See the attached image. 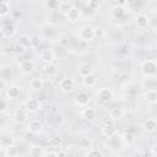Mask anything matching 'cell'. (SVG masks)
Wrapping results in <instances>:
<instances>
[{"instance_id":"cell-1","label":"cell","mask_w":157,"mask_h":157,"mask_svg":"<svg viewBox=\"0 0 157 157\" xmlns=\"http://www.w3.org/2000/svg\"><path fill=\"white\" fill-rule=\"evenodd\" d=\"M97 37L96 34V28L91 25H83L80 27L78 29V38L82 40V42H92L94 38Z\"/></svg>"},{"instance_id":"cell-2","label":"cell","mask_w":157,"mask_h":157,"mask_svg":"<svg viewBox=\"0 0 157 157\" xmlns=\"http://www.w3.org/2000/svg\"><path fill=\"white\" fill-rule=\"evenodd\" d=\"M140 70L145 76L151 77L157 72V63L155 60H152V59L144 60L141 63V65H140Z\"/></svg>"},{"instance_id":"cell-3","label":"cell","mask_w":157,"mask_h":157,"mask_svg":"<svg viewBox=\"0 0 157 157\" xmlns=\"http://www.w3.org/2000/svg\"><path fill=\"white\" fill-rule=\"evenodd\" d=\"M23 107H25V109H26L29 114H33V113H37L38 110H40V108H42V102H40L38 98L29 97V98H27V99L23 102Z\"/></svg>"},{"instance_id":"cell-4","label":"cell","mask_w":157,"mask_h":157,"mask_svg":"<svg viewBox=\"0 0 157 157\" xmlns=\"http://www.w3.org/2000/svg\"><path fill=\"white\" fill-rule=\"evenodd\" d=\"M74 88H75V81L71 77H65L59 82V90L65 94L71 93Z\"/></svg>"},{"instance_id":"cell-5","label":"cell","mask_w":157,"mask_h":157,"mask_svg":"<svg viewBox=\"0 0 157 157\" xmlns=\"http://www.w3.org/2000/svg\"><path fill=\"white\" fill-rule=\"evenodd\" d=\"M26 129L29 134H33V135H39L43 132V124L42 121L37 120V119H33V120H29L27 121V125H26Z\"/></svg>"},{"instance_id":"cell-6","label":"cell","mask_w":157,"mask_h":157,"mask_svg":"<svg viewBox=\"0 0 157 157\" xmlns=\"http://www.w3.org/2000/svg\"><path fill=\"white\" fill-rule=\"evenodd\" d=\"M5 96L7 101H15L21 96V88L16 85H9L5 88Z\"/></svg>"},{"instance_id":"cell-7","label":"cell","mask_w":157,"mask_h":157,"mask_svg":"<svg viewBox=\"0 0 157 157\" xmlns=\"http://www.w3.org/2000/svg\"><path fill=\"white\" fill-rule=\"evenodd\" d=\"M0 31H1L2 38H12V37L17 33V27H16L13 23H11V22H9V23H2Z\"/></svg>"},{"instance_id":"cell-8","label":"cell","mask_w":157,"mask_h":157,"mask_svg":"<svg viewBox=\"0 0 157 157\" xmlns=\"http://www.w3.org/2000/svg\"><path fill=\"white\" fill-rule=\"evenodd\" d=\"M34 67H36V64L33 60H29V59H26V60H22L20 64H18V70L23 74V75H29L34 71Z\"/></svg>"},{"instance_id":"cell-9","label":"cell","mask_w":157,"mask_h":157,"mask_svg":"<svg viewBox=\"0 0 157 157\" xmlns=\"http://www.w3.org/2000/svg\"><path fill=\"white\" fill-rule=\"evenodd\" d=\"M81 117H82V119H85L87 121H93L97 119V109L94 107L86 105V107H83V109L81 112Z\"/></svg>"},{"instance_id":"cell-10","label":"cell","mask_w":157,"mask_h":157,"mask_svg":"<svg viewBox=\"0 0 157 157\" xmlns=\"http://www.w3.org/2000/svg\"><path fill=\"white\" fill-rule=\"evenodd\" d=\"M101 134L108 139L110 137H114L117 135V126L113 124V123H105L102 125L101 128Z\"/></svg>"},{"instance_id":"cell-11","label":"cell","mask_w":157,"mask_h":157,"mask_svg":"<svg viewBox=\"0 0 157 157\" xmlns=\"http://www.w3.org/2000/svg\"><path fill=\"white\" fill-rule=\"evenodd\" d=\"M125 12H126V11H125V7H124L123 5L117 4V5H114V6L110 7L109 15H110V17L114 18V20H121V18L125 16Z\"/></svg>"},{"instance_id":"cell-12","label":"cell","mask_w":157,"mask_h":157,"mask_svg":"<svg viewBox=\"0 0 157 157\" xmlns=\"http://www.w3.org/2000/svg\"><path fill=\"white\" fill-rule=\"evenodd\" d=\"M97 98L102 103H108L113 98V91L108 87H103L97 92Z\"/></svg>"},{"instance_id":"cell-13","label":"cell","mask_w":157,"mask_h":157,"mask_svg":"<svg viewBox=\"0 0 157 157\" xmlns=\"http://www.w3.org/2000/svg\"><path fill=\"white\" fill-rule=\"evenodd\" d=\"M74 102H75L76 105L83 108V107L88 105V103H90V94H88L87 92H85V91H81V92H78V93L75 96Z\"/></svg>"},{"instance_id":"cell-14","label":"cell","mask_w":157,"mask_h":157,"mask_svg":"<svg viewBox=\"0 0 157 157\" xmlns=\"http://www.w3.org/2000/svg\"><path fill=\"white\" fill-rule=\"evenodd\" d=\"M141 128L147 134H152V132H155L157 130V120L153 119V118H147V119H145L142 121Z\"/></svg>"},{"instance_id":"cell-15","label":"cell","mask_w":157,"mask_h":157,"mask_svg":"<svg viewBox=\"0 0 157 157\" xmlns=\"http://www.w3.org/2000/svg\"><path fill=\"white\" fill-rule=\"evenodd\" d=\"M55 53L52 48H44L40 52V59L44 64H49V63H54L55 61Z\"/></svg>"},{"instance_id":"cell-16","label":"cell","mask_w":157,"mask_h":157,"mask_svg":"<svg viewBox=\"0 0 157 157\" xmlns=\"http://www.w3.org/2000/svg\"><path fill=\"white\" fill-rule=\"evenodd\" d=\"M81 17H82V12H81V10H80L78 7H76V6H72V7L70 9V11L67 12V15L65 16V18H66L67 21H70V22H77V21L81 20Z\"/></svg>"},{"instance_id":"cell-17","label":"cell","mask_w":157,"mask_h":157,"mask_svg":"<svg viewBox=\"0 0 157 157\" xmlns=\"http://www.w3.org/2000/svg\"><path fill=\"white\" fill-rule=\"evenodd\" d=\"M135 25H136L137 28L145 29V28H147L148 25H150V17H148L147 15H145V13H139V15H136V17H135Z\"/></svg>"},{"instance_id":"cell-18","label":"cell","mask_w":157,"mask_h":157,"mask_svg":"<svg viewBox=\"0 0 157 157\" xmlns=\"http://www.w3.org/2000/svg\"><path fill=\"white\" fill-rule=\"evenodd\" d=\"M43 72H44V75L48 76V77H54V76H56L58 72H59V66H58L56 64H54V63L44 64V66H43Z\"/></svg>"},{"instance_id":"cell-19","label":"cell","mask_w":157,"mask_h":157,"mask_svg":"<svg viewBox=\"0 0 157 157\" xmlns=\"http://www.w3.org/2000/svg\"><path fill=\"white\" fill-rule=\"evenodd\" d=\"M28 112L23 108V109H20V110H16L15 115H13V120L17 123V124H23V123H27L28 121Z\"/></svg>"},{"instance_id":"cell-20","label":"cell","mask_w":157,"mask_h":157,"mask_svg":"<svg viewBox=\"0 0 157 157\" xmlns=\"http://www.w3.org/2000/svg\"><path fill=\"white\" fill-rule=\"evenodd\" d=\"M29 87H31V90L34 91V92L42 91V90L44 88V81H43V78H42V77H33V78H31V81H29Z\"/></svg>"},{"instance_id":"cell-21","label":"cell","mask_w":157,"mask_h":157,"mask_svg":"<svg viewBox=\"0 0 157 157\" xmlns=\"http://www.w3.org/2000/svg\"><path fill=\"white\" fill-rule=\"evenodd\" d=\"M120 139H121V142H123L124 145H126V146H131V145L136 141V136H135V134L131 132V131H124V132L121 134Z\"/></svg>"},{"instance_id":"cell-22","label":"cell","mask_w":157,"mask_h":157,"mask_svg":"<svg viewBox=\"0 0 157 157\" xmlns=\"http://www.w3.org/2000/svg\"><path fill=\"white\" fill-rule=\"evenodd\" d=\"M124 114H125V110L121 107H114L109 110V118L112 120H119L124 117Z\"/></svg>"},{"instance_id":"cell-23","label":"cell","mask_w":157,"mask_h":157,"mask_svg":"<svg viewBox=\"0 0 157 157\" xmlns=\"http://www.w3.org/2000/svg\"><path fill=\"white\" fill-rule=\"evenodd\" d=\"M44 153H45V150L40 145H32L28 150V155L31 157H42L44 156Z\"/></svg>"},{"instance_id":"cell-24","label":"cell","mask_w":157,"mask_h":157,"mask_svg":"<svg viewBox=\"0 0 157 157\" xmlns=\"http://www.w3.org/2000/svg\"><path fill=\"white\" fill-rule=\"evenodd\" d=\"M77 71H78V74H80L82 77L93 74V69H92V66H91L90 64H87V63H81V64H78V66H77Z\"/></svg>"},{"instance_id":"cell-25","label":"cell","mask_w":157,"mask_h":157,"mask_svg":"<svg viewBox=\"0 0 157 157\" xmlns=\"http://www.w3.org/2000/svg\"><path fill=\"white\" fill-rule=\"evenodd\" d=\"M78 147L81 150H83V151H87V150H90V148L93 147V140L91 137H87V136L81 137L78 140Z\"/></svg>"},{"instance_id":"cell-26","label":"cell","mask_w":157,"mask_h":157,"mask_svg":"<svg viewBox=\"0 0 157 157\" xmlns=\"http://www.w3.org/2000/svg\"><path fill=\"white\" fill-rule=\"evenodd\" d=\"M145 98L151 104L157 103V90L156 88H148L145 93Z\"/></svg>"},{"instance_id":"cell-27","label":"cell","mask_w":157,"mask_h":157,"mask_svg":"<svg viewBox=\"0 0 157 157\" xmlns=\"http://www.w3.org/2000/svg\"><path fill=\"white\" fill-rule=\"evenodd\" d=\"M82 83H83L85 87L91 88V87H94V86H96L97 78L94 77L93 74H91V75H87V76H83V77H82Z\"/></svg>"},{"instance_id":"cell-28","label":"cell","mask_w":157,"mask_h":157,"mask_svg":"<svg viewBox=\"0 0 157 157\" xmlns=\"http://www.w3.org/2000/svg\"><path fill=\"white\" fill-rule=\"evenodd\" d=\"M48 144H49L50 148H60L63 146V139L59 135H54L49 139Z\"/></svg>"},{"instance_id":"cell-29","label":"cell","mask_w":157,"mask_h":157,"mask_svg":"<svg viewBox=\"0 0 157 157\" xmlns=\"http://www.w3.org/2000/svg\"><path fill=\"white\" fill-rule=\"evenodd\" d=\"M1 151H2L5 157H16V156H18V150H17V147L15 145H10V146L5 147Z\"/></svg>"},{"instance_id":"cell-30","label":"cell","mask_w":157,"mask_h":157,"mask_svg":"<svg viewBox=\"0 0 157 157\" xmlns=\"http://www.w3.org/2000/svg\"><path fill=\"white\" fill-rule=\"evenodd\" d=\"M11 6L7 0H1V6H0V16L1 18H5L7 15H10Z\"/></svg>"},{"instance_id":"cell-31","label":"cell","mask_w":157,"mask_h":157,"mask_svg":"<svg viewBox=\"0 0 157 157\" xmlns=\"http://www.w3.org/2000/svg\"><path fill=\"white\" fill-rule=\"evenodd\" d=\"M45 7H47V10H49V11H52V12H54V11H58V9H59V6H60V4H61V1L60 0H45Z\"/></svg>"},{"instance_id":"cell-32","label":"cell","mask_w":157,"mask_h":157,"mask_svg":"<svg viewBox=\"0 0 157 157\" xmlns=\"http://www.w3.org/2000/svg\"><path fill=\"white\" fill-rule=\"evenodd\" d=\"M16 43L23 45L25 48H29V47H32V38L28 37V36H20L17 38V42Z\"/></svg>"},{"instance_id":"cell-33","label":"cell","mask_w":157,"mask_h":157,"mask_svg":"<svg viewBox=\"0 0 157 157\" xmlns=\"http://www.w3.org/2000/svg\"><path fill=\"white\" fill-rule=\"evenodd\" d=\"M10 145H15V139L12 136H2L0 139V147H1V150H4L5 147H7Z\"/></svg>"},{"instance_id":"cell-34","label":"cell","mask_w":157,"mask_h":157,"mask_svg":"<svg viewBox=\"0 0 157 157\" xmlns=\"http://www.w3.org/2000/svg\"><path fill=\"white\" fill-rule=\"evenodd\" d=\"M71 7H72V5L70 2H61L60 6H59V9H58V12L61 13L63 16H66Z\"/></svg>"},{"instance_id":"cell-35","label":"cell","mask_w":157,"mask_h":157,"mask_svg":"<svg viewBox=\"0 0 157 157\" xmlns=\"http://www.w3.org/2000/svg\"><path fill=\"white\" fill-rule=\"evenodd\" d=\"M26 49H27V48H25L23 45H21V44H18V43H16V44H13V45H12V48H11V50H12V53H15L16 55H21V54H23V53L26 52Z\"/></svg>"},{"instance_id":"cell-36","label":"cell","mask_w":157,"mask_h":157,"mask_svg":"<svg viewBox=\"0 0 157 157\" xmlns=\"http://www.w3.org/2000/svg\"><path fill=\"white\" fill-rule=\"evenodd\" d=\"M85 155H86V156H90V157H92V156H96V157H102V156H103V152H102L101 150H98V148L92 147V148L87 150V151L85 152Z\"/></svg>"},{"instance_id":"cell-37","label":"cell","mask_w":157,"mask_h":157,"mask_svg":"<svg viewBox=\"0 0 157 157\" xmlns=\"http://www.w3.org/2000/svg\"><path fill=\"white\" fill-rule=\"evenodd\" d=\"M99 5H101L99 0H87V6L91 10H97L99 7Z\"/></svg>"},{"instance_id":"cell-38","label":"cell","mask_w":157,"mask_h":157,"mask_svg":"<svg viewBox=\"0 0 157 157\" xmlns=\"http://www.w3.org/2000/svg\"><path fill=\"white\" fill-rule=\"evenodd\" d=\"M6 110H7V99H6V98H4V99H2V102H1L0 112H1V113H5Z\"/></svg>"},{"instance_id":"cell-39","label":"cell","mask_w":157,"mask_h":157,"mask_svg":"<svg viewBox=\"0 0 157 157\" xmlns=\"http://www.w3.org/2000/svg\"><path fill=\"white\" fill-rule=\"evenodd\" d=\"M54 121L56 124H61L63 121V115L61 114H54Z\"/></svg>"},{"instance_id":"cell-40","label":"cell","mask_w":157,"mask_h":157,"mask_svg":"<svg viewBox=\"0 0 157 157\" xmlns=\"http://www.w3.org/2000/svg\"><path fill=\"white\" fill-rule=\"evenodd\" d=\"M152 152H153V156H157V144L153 145V147H151Z\"/></svg>"},{"instance_id":"cell-41","label":"cell","mask_w":157,"mask_h":157,"mask_svg":"<svg viewBox=\"0 0 157 157\" xmlns=\"http://www.w3.org/2000/svg\"><path fill=\"white\" fill-rule=\"evenodd\" d=\"M125 1H126V4H128V5H132V4H135L137 0H125Z\"/></svg>"},{"instance_id":"cell-42","label":"cell","mask_w":157,"mask_h":157,"mask_svg":"<svg viewBox=\"0 0 157 157\" xmlns=\"http://www.w3.org/2000/svg\"><path fill=\"white\" fill-rule=\"evenodd\" d=\"M117 1H118V4H119V5H123V6L126 4V1H125V0H117Z\"/></svg>"},{"instance_id":"cell-43","label":"cell","mask_w":157,"mask_h":157,"mask_svg":"<svg viewBox=\"0 0 157 157\" xmlns=\"http://www.w3.org/2000/svg\"><path fill=\"white\" fill-rule=\"evenodd\" d=\"M155 33H156V36H157V25H156V27H155Z\"/></svg>"},{"instance_id":"cell-44","label":"cell","mask_w":157,"mask_h":157,"mask_svg":"<svg viewBox=\"0 0 157 157\" xmlns=\"http://www.w3.org/2000/svg\"><path fill=\"white\" fill-rule=\"evenodd\" d=\"M70 1H72V2H77V1H80V0H70Z\"/></svg>"}]
</instances>
